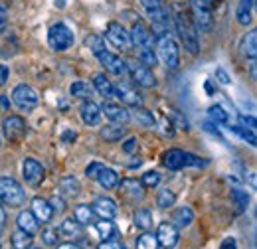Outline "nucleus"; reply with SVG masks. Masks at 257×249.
<instances>
[{"label": "nucleus", "mask_w": 257, "mask_h": 249, "mask_svg": "<svg viewBox=\"0 0 257 249\" xmlns=\"http://www.w3.org/2000/svg\"><path fill=\"white\" fill-rule=\"evenodd\" d=\"M170 14H172L174 30L180 36L182 46H184L190 54H198V52H200V38H198V28H196V24H194L190 10L184 8L180 2H174Z\"/></svg>", "instance_id": "nucleus-1"}, {"label": "nucleus", "mask_w": 257, "mask_h": 249, "mask_svg": "<svg viewBox=\"0 0 257 249\" xmlns=\"http://www.w3.org/2000/svg\"><path fill=\"white\" fill-rule=\"evenodd\" d=\"M157 58L161 60L168 69H176L180 65V46L172 38V34L157 38Z\"/></svg>", "instance_id": "nucleus-2"}, {"label": "nucleus", "mask_w": 257, "mask_h": 249, "mask_svg": "<svg viewBox=\"0 0 257 249\" xmlns=\"http://www.w3.org/2000/svg\"><path fill=\"white\" fill-rule=\"evenodd\" d=\"M162 164L168 168V170H182V168H188V166H202L204 160L198 158V156L190 155L186 151H180V149H172V151H166L162 155Z\"/></svg>", "instance_id": "nucleus-3"}, {"label": "nucleus", "mask_w": 257, "mask_h": 249, "mask_svg": "<svg viewBox=\"0 0 257 249\" xmlns=\"http://www.w3.org/2000/svg\"><path fill=\"white\" fill-rule=\"evenodd\" d=\"M26 200V194H24V188L20 186L14 178L10 176H2L0 178V202L10 206V208H18L22 206Z\"/></svg>", "instance_id": "nucleus-4"}, {"label": "nucleus", "mask_w": 257, "mask_h": 249, "mask_svg": "<svg viewBox=\"0 0 257 249\" xmlns=\"http://www.w3.org/2000/svg\"><path fill=\"white\" fill-rule=\"evenodd\" d=\"M73 42H75V36H73V32L69 30L64 22H58V24L50 26V30H48V44H50V48L54 52L69 50L73 46Z\"/></svg>", "instance_id": "nucleus-5"}, {"label": "nucleus", "mask_w": 257, "mask_h": 249, "mask_svg": "<svg viewBox=\"0 0 257 249\" xmlns=\"http://www.w3.org/2000/svg\"><path fill=\"white\" fill-rule=\"evenodd\" d=\"M105 40L117 50V52H131L133 50V42H131V34L125 30L119 22H109L107 30H105Z\"/></svg>", "instance_id": "nucleus-6"}, {"label": "nucleus", "mask_w": 257, "mask_h": 249, "mask_svg": "<svg viewBox=\"0 0 257 249\" xmlns=\"http://www.w3.org/2000/svg\"><path fill=\"white\" fill-rule=\"evenodd\" d=\"M188 4H190V14H192V20L194 24H196V28L202 32L212 30V24H214L212 8L204 0H188Z\"/></svg>", "instance_id": "nucleus-7"}, {"label": "nucleus", "mask_w": 257, "mask_h": 249, "mask_svg": "<svg viewBox=\"0 0 257 249\" xmlns=\"http://www.w3.org/2000/svg\"><path fill=\"white\" fill-rule=\"evenodd\" d=\"M12 103L20 109V111H32L34 107L40 103V95L34 91L30 85L20 83L14 87L12 91Z\"/></svg>", "instance_id": "nucleus-8"}, {"label": "nucleus", "mask_w": 257, "mask_h": 249, "mask_svg": "<svg viewBox=\"0 0 257 249\" xmlns=\"http://www.w3.org/2000/svg\"><path fill=\"white\" fill-rule=\"evenodd\" d=\"M127 71L131 73L133 83H137L139 87H155L157 85V77L153 73L151 67H147L141 62H131L127 63Z\"/></svg>", "instance_id": "nucleus-9"}, {"label": "nucleus", "mask_w": 257, "mask_h": 249, "mask_svg": "<svg viewBox=\"0 0 257 249\" xmlns=\"http://www.w3.org/2000/svg\"><path fill=\"white\" fill-rule=\"evenodd\" d=\"M22 178L30 188H38L46 180V170L36 158H26L22 162Z\"/></svg>", "instance_id": "nucleus-10"}, {"label": "nucleus", "mask_w": 257, "mask_h": 249, "mask_svg": "<svg viewBox=\"0 0 257 249\" xmlns=\"http://www.w3.org/2000/svg\"><path fill=\"white\" fill-rule=\"evenodd\" d=\"M115 97L121 99V103H125L128 107H141L143 105V95L133 83H117Z\"/></svg>", "instance_id": "nucleus-11"}, {"label": "nucleus", "mask_w": 257, "mask_h": 249, "mask_svg": "<svg viewBox=\"0 0 257 249\" xmlns=\"http://www.w3.org/2000/svg\"><path fill=\"white\" fill-rule=\"evenodd\" d=\"M128 34H131L133 48H155V36L145 24H141V22L133 24Z\"/></svg>", "instance_id": "nucleus-12"}, {"label": "nucleus", "mask_w": 257, "mask_h": 249, "mask_svg": "<svg viewBox=\"0 0 257 249\" xmlns=\"http://www.w3.org/2000/svg\"><path fill=\"white\" fill-rule=\"evenodd\" d=\"M95 56H97V60H99V63H101L109 73H113V75H123V73H127V62L121 60L119 56H115V54H111V52H107V50L99 52Z\"/></svg>", "instance_id": "nucleus-13"}, {"label": "nucleus", "mask_w": 257, "mask_h": 249, "mask_svg": "<svg viewBox=\"0 0 257 249\" xmlns=\"http://www.w3.org/2000/svg\"><path fill=\"white\" fill-rule=\"evenodd\" d=\"M101 115H105V119L109 123H115V125H127L131 121V113H128L121 103H103Z\"/></svg>", "instance_id": "nucleus-14"}, {"label": "nucleus", "mask_w": 257, "mask_h": 249, "mask_svg": "<svg viewBox=\"0 0 257 249\" xmlns=\"http://www.w3.org/2000/svg\"><path fill=\"white\" fill-rule=\"evenodd\" d=\"M2 131H4L8 141H20V139L26 137L28 127H26L22 117H6L2 121Z\"/></svg>", "instance_id": "nucleus-15"}, {"label": "nucleus", "mask_w": 257, "mask_h": 249, "mask_svg": "<svg viewBox=\"0 0 257 249\" xmlns=\"http://www.w3.org/2000/svg\"><path fill=\"white\" fill-rule=\"evenodd\" d=\"M178 239H180V233H178V227L174 225V223H168V221H164L159 225V229H157V241H159V247H174L176 243H178Z\"/></svg>", "instance_id": "nucleus-16"}, {"label": "nucleus", "mask_w": 257, "mask_h": 249, "mask_svg": "<svg viewBox=\"0 0 257 249\" xmlns=\"http://www.w3.org/2000/svg\"><path fill=\"white\" fill-rule=\"evenodd\" d=\"M79 117H81V121L83 125H87V127H97V125L101 123V107L93 103L91 99H85L83 103H81V107H79Z\"/></svg>", "instance_id": "nucleus-17"}, {"label": "nucleus", "mask_w": 257, "mask_h": 249, "mask_svg": "<svg viewBox=\"0 0 257 249\" xmlns=\"http://www.w3.org/2000/svg\"><path fill=\"white\" fill-rule=\"evenodd\" d=\"M91 210L95 212V216L103 219H113L117 216V204H115V200H111L107 196L95 198V202L91 204Z\"/></svg>", "instance_id": "nucleus-18"}, {"label": "nucleus", "mask_w": 257, "mask_h": 249, "mask_svg": "<svg viewBox=\"0 0 257 249\" xmlns=\"http://www.w3.org/2000/svg\"><path fill=\"white\" fill-rule=\"evenodd\" d=\"M121 182V180H119ZM121 194L131 200V202H141L145 198V186L141 184V180H133V178H125L121 182Z\"/></svg>", "instance_id": "nucleus-19"}, {"label": "nucleus", "mask_w": 257, "mask_h": 249, "mask_svg": "<svg viewBox=\"0 0 257 249\" xmlns=\"http://www.w3.org/2000/svg\"><path fill=\"white\" fill-rule=\"evenodd\" d=\"M32 214L36 216V219H38V221L48 223L50 219L54 218V208H52L50 200L36 196V198L32 200Z\"/></svg>", "instance_id": "nucleus-20"}, {"label": "nucleus", "mask_w": 257, "mask_h": 249, "mask_svg": "<svg viewBox=\"0 0 257 249\" xmlns=\"http://www.w3.org/2000/svg\"><path fill=\"white\" fill-rule=\"evenodd\" d=\"M91 81H93V83H91L93 89H95L101 97H105V99L115 97V83H111V79L105 77V73H95Z\"/></svg>", "instance_id": "nucleus-21"}, {"label": "nucleus", "mask_w": 257, "mask_h": 249, "mask_svg": "<svg viewBox=\"0 0 257 249\" xmlns=\"http://www.w3.org/2000/svg\"><path fill=\"white\" fill-rule=\"evenodd\" d=\"M95 180L99 182V186L105 188V190H115V188L119 186V180H121V178H119V174H117L113 168L103 166V168L99 170Z\"/></svg>", "instance_id": "nucleus-22"}, {"label": "nucleus", "mask_w": 257, "mask_h": 249, "mask_svg": "<svg viewBox=\"0 0 257 249\" xmlns=\"http://www.w3.org/2000/svg\"><path fill=\"white\" fill-rule=\"evenodd\" d=\"M255 8V0H241L239 6H237V12H235V18L241 26H249L253 20H251V12Z\"/></svg>", "instance_id": "nucleus-23"}, {"label": "nucleus", "mask_w": 257, "mask_h": 249, "mask_svg": "<svg viewBox=\"0 0 257 249\" xmlns=\"http://www.w3.org/2000/svg\"><path fill=\"white\" fill-rule=\"evenodd\" d=\"M133 221H135V227H137V229H141V231H151V229H153V221H155V218H153V212H151V210L141 208V210L135 212Z\"/></svg>", "instance_id": "nucleus-24"}, {"label": "nucleus", "mask_w": 257, "mask_h": 249, "mask_svg": "<svg viewBox=\"0 0 257 249\" xmlns=\"http://www.w3.org/2000/svg\"><path fill=\"white\" fill-rule=\"evenodd\" d=\"M125 127L123 125H115L111 123L109 127H103L101 129V139L107 141V143H119L121 139H125Z\"/></svg>", "instance_id": "nucleus-25"}, {"label": "nucleus", "mask_w": 257, "mask_h": 249, "mask_svg": "<svg viewBox=\"0 0 257 249\" xmlns=\"http://www.w3.org/2000/svg\"><path fill=\"white\" fill-rule=\"evenodd\" d=\"M239 52H241L245 58L255 60V56H257V32L255 30H251L249 34H245V36H243Z\"/></svg>", "instance_id": "nucleus-26"}, {"label": "nucleus", "mask_w": 257, "mask_h": 249, "mask_svg": "<svg viewBox=\"0 0 257 249\" xmlns=\"http://www.w3.org/2000/svg\"><path fill=\"white\" fill-rule=\"evenodd\" d=\"M95 231L97 235L101 237V241H107V239H115L117 235H119V231H117V227H115V223L111 221V219H103L95 225Z\"/></svg>", "instance_id": "nucleus-27"}, {"label": "nucleus", "mask_w": 257, "mask_h": 249, "mask_svg": "<svg viewBox=\"0 0 257 249\" xmlns=\"http://www.w3.org/2000/svg\"><path fill=\"white\" fill-rule=\"evenodd\" d=\"M38 219H36V216H34L32 212H20L18 214V218H16V225L20 227V229H24V231H28V233H36L38 231Z\"/></svg>", "instance_id": "nucleus-28"}, {"label": "nucleus", "mask_w": 257, "mask_h": 249, "mask_svg": "<svg viewBox=\"0 0 257 249\" xmlns=\"http://www.w3.org/2000/svg\"><path fill=\"white\" fill-rule=\"evenodd\" d=\"M58 233L65 237V239H75L79 233H81V225H79V221L73 218L69 219H64L62 221V225H60V229H58Z\"/></svg>", "instance_id": "nucleus-29"}, {"label": "nucleus", "mask_w": 257, "mask_h": 249, "mask_svg": "<svg viewBox=\"0 0 257 249\" xmlns=\"http://www.w3.org/2000/svg\"><path fill=\"white\" fill-rule=\"evenodd\" d=\"M93 85L85 83V81H73L69 85V93L73 99H91L93 97Z\"/></svg>", "instance_id": "nucleus-30"}, {"label": "nucleus", "mask_w": 257, "mask_h": 249, "mask_svg": "<svg viewBox=\"0 0 257 249\" xmlns=\"http://www.w3.org/2000/svg\"><path fill=\"white\" fill-rule=\"evenodd\" d=\"M192 221H194V214L190 208L182 206V208L174 210V214H172V223H174L176 227H188Z\"/></svg>", "instance_id": "nucleus-31"}, {"label": "nucleus", "mask_w": 257, "mask_h": 249, "mask_svg": "<svg viewBox=\"0 0 257 249\" xmlns=\"http://www.w3.org/2000/svg\"><path fill=\"white\" fill-rule=\"evenodd\" d=\"M10 243H12V247L16 249H26L32 245V233H28V231H24V229H16L12 235H10Z\"/></svg>", "instance_id": "nucleus-32"}, {"label": "nucleus", "mask_w": 257, "mask_h": 249, "mask_svg": "<svg viewBox=\"0 0 257 249\" xmlns=\"http://www.w3.org/2000/svg\"><path fill=\"white\" fill-rule=\"evenodd\" d=\"M60 190H62L64 196L71 198V196H77L81 192V184L77 182L75 176H65V178H62V182H60Z\"/></svg>", "instance_id": "nucleus-33"}, {"label": "nucleus", "mask_w": 257, "mask_h": 249, "mask_svg": "<svg viewBox=\"0 0 257 249\" xmlns=\"http://www.w3.org/2000/svg\"><path fill=\"white\" fill-rule=\"evenodd\" d=\"M137 58H139L141 63H145L147 67H155L159 63L155 48H137Z\"/></svg>", "instance_id": "nucleus-34"}, {"label": "nucleus", "mask_w": 257, "mask_h": 249, "mask_svg": "<svg viewBox=\"0 0 257 249\" xmlns=\"http://www.w3.org/2000/svg\"><path fill=\"white\" fill-rule=\"evenodd\" d=\"M176 204V194L170 190V188H164L161 190L159 194H157V206L161 208V210H168V208H172Z\"/></svg>", "instance_id": "nucleus-35"}, {"label": "nucleus", "mask_w": 257, "mask_h": 249, "mask_svg": "<svg viewBox=\"0 0 257 249\" xmlns=\"http://www.w3.org/2000/svg\"><path fill=\"white\" fill-rule=\"evenodd\" d=\"M133 109H135L133 115H135V119H137V123L139 125H143V127H153V125L157 123L155 115H153L151 111L143 109V105H141V107H133Z\"/></svg>", "instance_id": "nucleus-36"}, {"label": "nucleus", "mask_w": 257, "mask_h": 249, "mask_svg": "<svg viewBox=\"0 0 257 249\" xmlns=\"http://www.w3.org/2000/svg\"><path fill=\"white\" fill-rule=\"evenodd\" d=\"M135 245L139 249H157L159 247V241H157V235H153L151 231H143V233L137 237Z\"/></svg>", "instance_id": "nucleus-37"}, {"label": "nucleus", "mask_w": 257, "mask_h": 249, "mask_svg": "<svg viewBox=\"0 0 257 249\" xmlns=\"http://www.w3.org/2000/svg\"><path fill=\"white\" fill-rule=\"evenodd\" d=\"M93 216H95V212L91 210V206L81 204V206H75L73 208V219H77L79 223H89L93 219Z\"/></svg>", "instance_id": "nucleus-38"}, {"label": "nucleus", "mask_w": 257, "mask_h": 249, "mask_svg": "<svg viewBox=\"0 0 257 249\" xmlns=\"http://www.w3.org/2000/svg\"><path fill=\"white\" fill-rule=\"evenodd\" d=\"M42 241H44V245H48V247H56V245H60V243H58V241H60V233H58V229L52 227V225L44 227V229H42Z\"/></svg>", "instance_id": "nucleus-39"}, {"label": "nucleus", "mask_w": 257, "mask_h": 249, "mask_svg": "<svg viewBox=\"0 0 257 249\" xmlns=\"http://www.w3.org/2000/svg\"><path fill=\"white\" fill-rule=\"evenodd\" d=\"M208 115H210V121L216 125H227V121H229V115L225 113L224 107H220V105H212L208 109Z\"/></svg>", "instance_id": "nucleus-40"}, {"label": "nucleus", "mask_w": 257, "mask_h": 249, "mask_svg": "<svg viewBox=\"0 0 257 249\" xmlns=\"http://www.w3.org/2000/svg\"><path fill=\"white\" fill-rule=\"evenodd\" d=\"M141 184L145 186V190H147V188H149V190H153V188H157L159 184H161V174H159L157 170H149V172H145V174H143Z\"/></svg>", "instance_id": "nucleus-41"}, {"label": "nucleus", "mask_w": 257, "mask_h": 249, "mask_svg": "<svg viewBox=\"0 0 257 249\" xmlns=\"http://www.w3.org/2000/svg\"><path fill=\"white\" fill-rule=\"evenodd\" d=\"M235 135H239L245 143H249L251 147H255V131H249V129H243V127H233L231 129Z\"/></svg>", "instance_id": "nucleus-42"}, {"label": "nucleus", "mask_w": 257, "mask_h": 249, "mask_svg": "<svg viewBox=\"0 0 257 249\" xmlns=\"http://www.w3.org/2000/svg\"><path fill=\"white\" fill-rule=\"evenodd\" d=\"M141 2V6L147 10V14H151V12H155V10H161L166 6V0H139Z\"/></svg>", "instance_id": "nucleus-43"}, {"label": "nucleus", "mask_w": 257, "mask_h": 249, "mask_svg": "<svg viewBox=\"0 0 257 249\" xmlns=\"http://www.w3.org/2000/svg\"><path fill=\"white\" fill-rule=\"evenodd\" d=\"M233 200L237 204V212H243L247 208V204H249V196L245 192H241V190H235L233 192Z\"/></svg>", "instance_id": "nucleus-44"}, {"label": "nucleus", "mask_w": 257, "mask_h": 249, "mask_svg": "<svg viewBox=\"0 0 257 249\" xmlns=\"http://www.w3.org/2000/svg\"><path fill=\"white\" fill-rule=\"evenodd\" d=\"M85 44L93 50V54H99V52H103V50H105V42H103V38H101V36H89V38L85 40Z\"/></svg>", "instance_id": "nucleus-45"}, {"label": "nucleus", "mask_w": 257, "mask_h": 249, "mask_svg": "<svg viewBox=\"0 0 257 249\" xmlns=\"http://www.w3.org/2000/svg\"><path fill=\"white\" fill-rule=\"evenodd\" d=\"M101 168H103V164H101V162H91V164L85 168V176H87V178H91V180H95Z\"/></svg>", "instance_id": "nucleus-46"}, {"label": "nucleus", "mask_w": 257, "mask_h": 249, "mask_svg": "<svg viewBox=\"0 0 257 249\" xmlns=\"http://www.w3.org/2000/svg\"><path fill=\"white\" fill-rule=\"evenodd\" d=\"M137 147H139V141H137L135 137H131V139H127V141L123 143V153H127V155H133V153L137 151Z\"/></svg>", "instance_id": "nucleus-47"}, {"label": "nucleus", "mask_w": 257, "mask_h": 249, "mask_svg": "<svg viewBox=\"0 0 257 249\" xmlns=\"http://www.w3.org/2000/svg\"><path fill=\"white\" fill-rule=\"evenodd\" d=\"M216 79H218V83H222V85H229V83H231L229 75L225 73L222 67H218V69H216Z\"/></svg>", "instance_id": "nucleus-48"}, {"label": "nucleus", "mask_w": 257, "mask_h": 249, "mask_svg": "<svg viewBox=\"0 0 257 249\" xmlns=\"http://www.w3.org/2000/svg\"><path fill=\"white\" fill-rule=\"evenodd\" d=\"M6 24H8V12H6V6L0 4V34L6 30Z\"/></svg>", "instance_id": "nucleus-49"}, {"label": "nucleus", "mask_w": 257, "mask_h": 249, "mask_svg": "<svg viewBox=\"0 0 257 249\" xmlns=\"http://www.w3.org/2000/svg\"><path fill=\"white\" fill-rule=\"evenodd\" d=\"M239 123H241L243 129L255 131V119H253V117H239Z\"/></svg>", "instance_id": "nucleus-50"}, {"label": "nucleus", "mask_w": 257, "mask_h": 249, "mask_svg": "<svg viewBox=\"0 0 257 249\" xmlns=\"http://www.w3.org/2000/svg\"><path fill=\"white\" fill-rule=\"evenodd\" d=\"M123 247V243L121 241H111V239H107V241H101L99 243V249H121Z\"/></svg>", "instance_id": "nucleus-51"}, {"label": "nucleus", "mask_w": 257, "mask_h": 249, "mask_svg": "<svg viewBox=\"0 0 257 249\" xmlns=\"http://www.w3.org/2000/svg\"><path fill=\"white\" fill-rule=\"evenodd\" d=\"M50 204H52L54 212H64V208H65L64 200H60V198H52V200H50Z\"/></svg>", "instance_id": "nucleus-52"}, {"label": "nucleus", "mask_w": 257, "mask_h": 249, "mask_svg": "<svg viewBox=\"0 0 257 249\" xmlns=\"http://www.w3.org/2000/svg\"><path fill=\"white\" fill-rule=\"evenodd\" d=\"M8 75H10L8 67L6 65H0V87H4V83L8 81Z\"/></svg>", "instance_id": "nucleus-53"}, {"label": "nucleus", "mask_w": 257, "mask_h": 249, "mask_svg": "<svg viewBox=\"0 0 257 249\" xmlns=\"http://www.w3.org/2000/svg\"><path fill=\"white\" fill-rule=\"evenodd\" d=\"M4 225H6V212H4V208L0 204V231L4 229Z\"/></svg>", "instance_id": "nucleus-54"}, {"label": "nucleus", "mask_w": 257, "mask_h": 249, "mask_svg": "<svg viewBox=\"0 0 257 249\" xmlns=\"http://www.w3.org/2000/svg\"><path fill=\"white\" fill-rule=\"evenodd\" d=\"M227 247H235V239H233V237H227V239H224L222 249H227Z\"/></svg>", "instance_id": "nucleus-55"}, {"label": "nucleus", "mask_w": 257, "mask_h": 249, "mask_svg": "<svg viewBox=\"0 0 257 249\" xmlns=\"http://www.w3.org/2000/svg\"><path fill=\"white\" fill-rule=\"evenodd\" d=\"M143 164V160L141 158H137V160H131V164H128V168H139Z\"/></svg>", "instance_id": "nucleus-56"}, {"label": "nucleus", "mask_w": 257, "mask_h": 249, "mask_svg": "<svg viewBox=\"0 0 257 249\" xmlns=\"http://www.w3.org/2000/svg\"><path fill=\"white\" fill-rule=\"evenodd\" d=\"M204 2H206L210 8H216V6H218V0H204Z\"/></svg>", "instance_id": "nucleus-57"}]
</instances>
